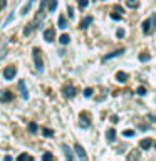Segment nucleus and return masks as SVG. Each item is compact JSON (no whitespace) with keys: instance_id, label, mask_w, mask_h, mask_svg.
Segmentation results:
<instances>
[{"instance_id":"obj_21","label":"nucleus","mask_w":156,"mask_h":161,"mask_svg":"<svg viewBox=\"0 0 156 161\" xmlns=\"http://www.w3.org/2000/svg\"><path fill=\"white\" fill-rule=\"evenodd\" d=\"M66 27H67L66 17H64V15H60V17H59V29H66Z\"/></svg>"},{"instance_id":"obj_7","label":"nucleus","mask_w":156,"mask_h":161,"mask_svg":"<svg viewBox=\"0 0 156 161\" xmlns=\"http://www.w3.org/2000/svg\"><path fill=\"white\" fill-rule=\"evenodd\" d=\"M153 146V139H149V138H144V139H141V143H139V148L141 149H149Z\"/></svg>"},{"instance_id":"obj_9","label":"nucleus","mask_w":156,"mask_h":161,"mask_svg":"<svg viewBox=\"0 0 156 161\" xmlns=\"http://www.w3.org/2000/svg\"><path fill=\"white\" fill-rule=\"evenodd\" d=\"M19 91H20V94H22L24 99H29V92H27V89H25V82H24V81H19Z\"/></svg>"},{"instance_id":"obj_36","label":"nucleus","mask_w":156,"mask_h":161,"mask_svg":"<svg viewBox=\"0 0 156 161\" xmlns=\"http://www.w3.org/2000/svg\"><path fill=\"white\" fill-rule=\"evenodd\" d=\"M45 5H47V0H42V2H40V9L44 10L45 9Z\"/></svg>"},{"instance_id":"obj_26","label":"nucleus","mask_w":156,"mask_h":161,"mask_svg":"<svg viewBox=\"0 0 156 161\" xmlns=\"http://www.w3.org/2000/svg\"><path fill=\"white\" fill-rule=\"evenodd\" d=\"M136 92H138V96H144V94H146V89H144V87L141 86V87H138Z\"/></svg>"},{"instance_id":"obj_40","label":"nucleus","mask_w":156,"mask_h":161,"mask_svg":"<svg viewBox=\"0 0 156 161\" xmlns=\"http://www.w3.org/2000/svg\"><path fill=\"white\" fill-rule=\"evenodd\" d=\"M5 3H7V2H5V0H0V7H2V9H3V7H5Z\"/></svg>"},{"instance_id":"obj_5","label":"nucleus","mask_w":156,"mask_h":161,"mask_svg":"<svg viewBox=\"0 0 156 161\" xmlns=\"http://www.w3.org/2000/svg\"><path fill=\"white\" fill-rule=\"evenodd\" d=\"M54 37H56V29L49 27V29H45V30H44V39H45L47 42H52Z\"/></svg>"},{"instance_id":"obj_24","label":"nucleus","mask_w":156,"mask_h":161,"mask_svg":"<svg viewBox=\"0 0 156 161\" xmlns=\"http://www.w3.org/2000/svg\"><path fill=\"white\" fill-rule=\"evenodd\" d=\"M56 7H57V0H50L49 10H50V12H54V10H56Z\"/></svg>"},{"instance_id":"obj_12","label":"nucleus","mask_w":156,"mask_h":161,"mask_svg":"<svg viewBox=\"0 0 156 161\" xmlns=\"http://www.w3.org/2000/svg\"><path fill=\"white\" fill-rule=\"evenodd\" d=\"M128 79H129V76H128L126 72H123V71L116 72V81H119V82H126Z\"/></svg>"},{"instance_id":"obj_4","label":"nucleus","mask_w":156,"mask_h":161,"mask_svg":"<svg viewBox=\"0 0 156 161\" xmlns=\"http://www.w3.org/2000/svg\"><path fill=\"white\" fill-rule=\"evenodd\" d=\"M15 74H17V69L14 66H9L5 71H3V77L7 79V81H10V79H14L15 77Z\"/></svg>"},{"instance_id":"obj_35","label":"nucleus","mask_w":156,"mask_h":161,"mask_svg":"<svg viewBox=\"0 0 156 161\" xmlns=\"http://www.w3.org/2000/svg\"><path fill=\"white\" fill-rule=\"evenodd\" d=\"M67 12H69V17H74V9H72V7H69Z\"/></svg>"},{"instance_id":"obj_28","label":"nucleus","mask_w":156,"mask_h":161,"mask_svg":"<svg viewBox=\"0 0 156 161\" xmlns=\"http://www.w3.org/2000/svg\"><path fill=\"white\" fill-rule=\"evenodd\" d=\"M84 96H86V97H91V96H92V89H91V87L84 89Z\"/></svg>"},{"instance_id":"obj_22","label":"nucleus","mask_w":156,"mask_h":161,"mask_svg":"<svg viewBox=\"0 0 156 161\" xmlns=\"http://www.w3.org/2000/svg\"><path fill=\"white\" fill-rule=\"evenodd\" d=\"M123 136H124V138H133V136H134V131H133V129H126V131H123Z\"/></svg>"},{"instance_id":"obj_19","label":"nucleus","mask_w":156,"mask_h":161,"mask_svg":"<svg viewBox=\"0 0 156 161\" xmlns=\"http://www.w3.org/2000/svg\"><path fill=\"white\" fill-rule=\"evenodd\" d=\"M89 121H87V116L86 114H81V128H89Z\"/></svg>"},{"instance_id":"obj_15","label":"nucleus","mask_w":156,"mask_h":161,"mask_svg":"<svg viewBox=\"0 0 156 161\" xmlns=\"http://www.w3.org/2000/svg\"><path fill=\"white\" fill-rule=\"evenodd\" d=\"M32 3H34V0H29L24 7H22V10H20V15H27V12L30 10V7H32Z\"/></svg>"},{"instance_id":"obj_11","label":"nucleus","mask_w":156,"mask_h":161,"mask_svg":"<svg viewBox=\"0 0 156 161\" xmlns=\"http://www.w3.org/2000/svg\"><path fill=\"white\" fill-rule=\"evenodd\" d=\"M74 149H76V153H77V156L81 158V160H86V158H87V154H86V151L82 149V146H81V144H76V146H74Z\"/></svg>"},{"instance_id":"obj_33","label":"nucleus","mask_w":156,"mask_h":161,"mask_svg":"<svg viewBox=\"0 0 156 161\" xmlns=\"http://www.w3.org/2000/svg\"><path fill=\"white\" fill-rule=\"evenodd\" d=\"M138 156H139V153H138V151H133L131 154H129V160H131V158H138Z\"/></svg>"},{"instance_id":"obj_34","label":"nucleus","mask_w":156,"mask_h":161,"mask_svg":"<svg viewBox=\"0 0 156 161\" xmlns=\"http://www.w3.org/2000/svg\"><path fill=\"white\" fill-rule=\"evenodd\" d=\"M111 19H113V20H121V15H116V14H111Z\"/></svg>"},{"instance_id":"obj_30","label":"nucleus","mask_w":156,"mask_h":161,"mask_svg":"<svg viewBox=\"0 0 156 161\" xmlns=\"http://www.w3.org/2000/svg\"><path fill=\"white\" fill-rule=\"evenodd\" d=\"M116 35H117L119 39H123V37H124V30H123V29H119V30L116 32Z\"/></svg>"},{"instance_id":"obj_41","label":"nucleus","mask_w":156,"mask_h":161,"mask_svg":"<svg viewBox=\"0 0 156 161\" xmlns=\"http://www.w3.org/2000/svg\"><path fill=\"white\" fill-rule=\"evenodd\" d=\"M155 148H156V143H155Z\"/></svg>"},{"instance_id":"obj_31","label":"nucleus","mask_w":156,"mask_h":161,"mask_svg":"<svg viewBox=\"0 0 156 161\" xmlns=\"http://www.w3.org/2000/svg\"><path fill=\"white\" fill-rule=\"evenodd\" d=\"M27 158H29V160H32V156H29V154H25V153H22V154L19 156V160H27Z\"/></svg>"},{"instance_id":"obj_39","label":"nucleus","mask_w":156,"mask_h":161,"mask_svg":"<svg viewBox=\"0 0 156 161\" xmlns=\"http://www.w3.org/2000/svg\"><path fill=\"white\" fill-rule=\"evenodd\" d=\"M111 121H113V123H117L119 119H117V116H113V118H111Z\"/></svg>"},{"instance_id":"obj_27","label":"nucleus","mask_w":156,"mask_h":161,"mask_svg":"<svg viewBox=\"0 0 156 161\" xmlns=\"http://www.w3.org/2000/svg\"><path fill=\"white\" fill-rule=\"evenodd\" d=\"M87 0H79V7H81V9H86V7H87Z\"/></svg>"},{"instance_id":"obj_37","label":"nucleus","mask_w":156,"mask_h":161,"mask_svg":"<svg viewBox=\"0 0 156 161\" xmlns=\"http://www.w3.org/2000/svg\"><path fill=\"white\" fill-rule=\"evenodd\" d=\"M114 12H119V14H123L124 10H123V7H119V5H116V9H114Z\"/></svg>"},{"instance_id":"obj_16","label":"nucleus","mask_w":156,"mask_h":161,"mask_svg":"<svg viewBox=\"0 0 156 161\" xmlns=\"http://www.w3.org/2000/svg\"><path fill=\"white\" fill-rule=\"evenodd\" d=\"M106 138H107V141L109 143H113L114 139H116V131H114V129H107Z\"/></svg>"},{"instance_id":"obj_29","label":"nucleus","mask_w":156,"mask_h":161,"mask_svg":"<svg viewBox=\"0 0 156 161\" xmlns=\"http://www.w3.org/2000/svg\"><path fill=\"white\" fill-rule=\"evenodd\" d=\"M29 129L32 131V133H35V131H37V124H35V123H30L29 124Z\"/></svg>"},{"instance_id":"obj_14","label":"nucleus","mask_w":156,"mask_h":161,"mask_svg":"<svg viewBox=\"0 0 156 161\" xmlns=\"http://www.w3.org/2000/svg\"><path fill=\"white\" fill-rule=\"evenodd\" d=\"M62 151H64V154H66V158H67L69 161L74 160V156H72V151H71V148H69V146H66V144H64V146H62Z\"/></svg>"},{"instance_id":"obj_20","label":"nucleus","mask_w":156,"mask_h":161,"mask_svg":"<svg viewBox=\"0 0 156 161\" xmlns=\"http://www.w3.org/2000/svg\"><path fill=\"white\" fill-rule=\"evenodd\" d=\"M149 59H151V56H149L148 52H141V54H139V60H141V62H148Z\"/></svg>"},{"instance_id":"obj_8","label":"nucleus","mask_w":156,"mask_h":161,"mask_svg":"<svg viewBox=\"0 0 156 161\" xmlns=\"http://www.w3.org/2000/svg\"><path fill=\"white\" fill-rule=\"evenodd\" d=\"M121 54H124V49H117V50H114V52L107 54V56H104V57H102V60H109V59H114V57L121 56Z\"/></svg>"},{"instance_id":"obj_10","label":"nucleus","mask_w":156,"mask_h":161,"mask_svg":"<svg viewBox=\"0 0 156 161\" xmlns=\"http://www.w3.org/2000/svg\"><path fill=\"white\" fill-rule=\"evenodd\" d=\"M12 97H14V96H12L10 91H3V92L0 94V101H2V103H9V101H12Z\"/></svg>"},{"instance_id":"obj_23","label":"nucleus","mask_w":156,"mask_h":161,"mask_svg":"<svg viewBox=\"0 0 156 161\" xmlns=\"http://www.w3.org/2000/svg\"><path fill=\"white\" fill-rule=\"evenodd\" d=\"M42 133H44V136H47V138H50V136L54 134V131H52V129H49V128H44V129H42Z\"/></svg>"},{"instance_id":"obj_3","label":"nucleus","mask_w":156,"mask_h":161,"mask_svg":"<svg viewBox=\"0 0 156 161\" xmlns=\"http://www.w3.org/2000/svg\"><path fill=\"white\" fill-rule=\"evenodd\" d=\"M62 94L66 96V97H74L76 96V87L72 84H66L62 87Z\"/></svg>"},{"instance_id":"obj_1","label":"nucleus","mask_w":156,"mask_h":161,"mask_svg":"<svg viewBox=\"0 0 156 161\" xmlns=\"http://www.w3.org/2000/svg\"><path fill=\"white\" fill-rule=\"evenodd\" d=\"M34 62H35L37 71H39V72H42V71H44V62H42V57H40V50L37 47L34 49Z\"/></svg>"},{"instance_id":"obj_2","label":"nucleus","mask_w":156,"mask_h":161,"mask_svg":"<svg viewBox=\"0 0 156 161\" xmlns=\"http://www.w3.org/2000/svg\"><path fill=\"white\" fill-rule=\"evenodd\" d=\"M155 22H156V15H153L151 19L144 20V22H143V25H141V27H143V32H144V34H149V32H151V29H153L151 25H153Z\"/></svg>"},{"instance_id":"obj_38","label":"nucleus","mask_w":156,"mask_h":161,"mask_svg":"<svg viewBox=\"0 0 156 161\" xmlns=\"http://www.w3.org/2000/svg\"><path fill=\"white\" fill-rule=\"evenodd\" d=\"M139 129H143V131H146V129H148V126H146V124H139Z\"/></svg>"},{"instance_id":"obj_18","label":"nucleus","mask_w":156,"mask_h":161,"mask_svg":"<svg viewBox=\"0 0 156 161\" xmlns=\"http://www.w3.org/2000/svg\"><path fill=\"white\" fill-rule=\"evenodd\" d=\"M126 5L129 9H138L139 7V0H126Z\"/></svg>"},{"instance_id":"obj_13","label":"nucleus","mask_w":156,"mask_h":161,"mask_svg":"<svg viewBox=\"0 0 156 161\" xmlns=\"http://www.w3.org/2000/svg\"><path fill=\"white\" fill-rule=\"evenodd\" d=\"M91 24H92V17L87 15V17H84V19L81 20V29H87Z\"/></svg>"},{"instance_id":"obj_17","label":"nucleus","mask_w":156,"mask_h":161,"mask_svg":"<svg viewBox=\"0 0 156 161\" xmlns=\"http://www.w3.org/2000/svg\"><path fill=\"white\" fill-rule=\"evenodd\" d=\"M59 42H60L62 46H67L69 42H71V37H69V34H62V35L59 37Z\"/></svg>"},{"instance_id":"obj_6","label":"nucleus","mask_w":156,"mask_h":161,"mask_svg":"<svg viewBox=\"0 0 156 161\" xmlns=\"http://www.w3.org/2000/svg\"><path fill=\"white\" fill-rule=\"evenodd\" d=\"M42 20H44V10L40 9L37 14H35V19H34V22H32V25H34V29H37L42 24Z\"/></svg>"},{"instance_id":"obj_32","label":"nucleus","mask_w":156,"mask_h":161,"mask_svg":"<svg viewBox=\"0 0 156 161\" xmlns=\"http://www.w3.org/2000/svg\"><path fill=\"white\" fill-rule=\"evenodd\" d=\"M42 158H44V160H52L54 156H52L50 153H44V156H42Z\"/></svg>"},{"instance_id":"obj_25","label":"nucleus","mask_w":156,"mask_h":161,"mask_svg":"<svg viewBox=\"0 0 156 161\" xmlns=\"http://www.w3.org/2000/svg\"><path fill=\"white\" fill-rule=\"evenodd\" d=\"M32 30H34V25L30 24V25H27V27L24 29V34H25V35H29V34H30V32H32Z\"/></svg>"}]
</instances>
